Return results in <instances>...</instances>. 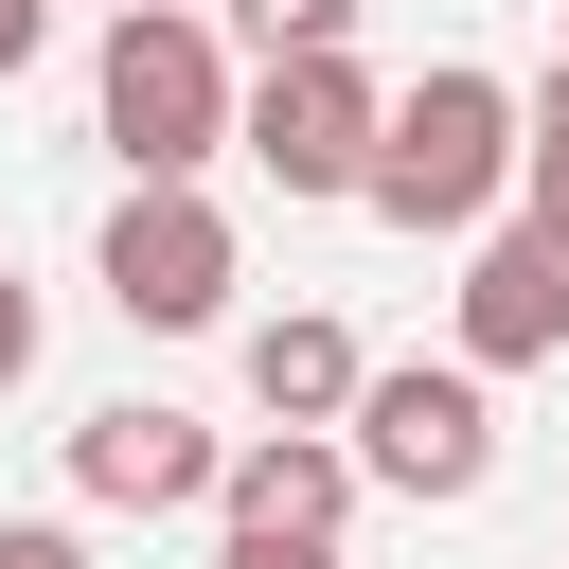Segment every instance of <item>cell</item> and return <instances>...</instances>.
<instances>
[{
	"instance_id": "cell-1",
	"label": "cell",
	"mask_w": 569,
	"mask_h": 569,
	"mask_svg": "<svg viewBox=\"0 0 569 569\" xmlns=\"http://www.w3.org/2000/svg\"><path fill=\"white\" fill-rule=\"evenodd\" d=\"M89 107H107V160H124V178H213V160L249 142V89H231L213 18H178V0H124V18H107Z\"/></svg>"
},
{
	"instance_id": "cell-2",
	"label": "cell",
	"mask_w": 569,
	"mask_h": 569,
	"mask_svg": "<svg viewBox=\"0 0 569 569\" xmlns=\"http://www.w3.org/2000/svg\"><path fill=\"white\" fill-rule=\"evenodd\" d=\"M516 160H533V107H516L498 71H427V89H391V142H373L356 213H391V231L427 249V231H480Z\"/></svg>"
},
{
	"instance_id": "cell-3",
	"label": "cell",
	"mask_w": 569,
	"mask_h": 569,
	"mask_svg": "<svg viewBox=\"0 0 569 569\" xmlns=\"http://www.w3.org/2000/svg\"><path fill=\"white\" fill-rule=\"evenodd\" d=\"M231 213L196 196V178H124V213H107V302L142 320V338H196V320H231Z\"/></svg>"
},
{
	"instance_id": "cell-4",
	"label": "cell",
	"mask_w": 569,
	"mask_h": 569,
	"mask_svg": "<svg viewBox=\"0 0 569 569\" xmlns=\"http://www.w3.org/2000/svg\"><path fill=\"white\" fill-rule=\"evenodd\" d=\"M356 462H373L391 498H480V480H498V373H480V356L373 373V391H356Z\"/></svg>"
},
{
	"instance_id": "cell-5",
	"label": "cell",
	"mask_w": 569,
	"mask_h": 569,
	"mask_svg": "<svg viewBox=\"0 0 569 569\" xmlns=\"http://www.w3.org/2000/svg\"><path fill=\"white\" fill-rule=\"evenodd\" d=\"M373 142H391V89H373L356 53H267V89H249V160H267L284 196H356Z\"/></svg>"
},
{
	"instance_id": "cell-6",
	"label": "cell",
	"mask_w": 569,
	"mask_h": 569,
	"mask_svg": "<svg viewBox=\"0 0 569 569\" xmlns=\"http://www.w3.org/2000/svg\"><path fill=\"white\" fill-rule=\"evenodd\" d=\"M213 480H231V445H213L196 409H160V391H124V409L71 427V498H89V516H196Z\"/></svg>"
},
{
	"instance_id": "cell-7",
	"label": "cell",
	"mask_w": 569,
	"mask_h": 569,
	"mask_svg": "<svg viewBox=\"0 0 569 569\" xmlns=\"http://www.w3.org/2000/svg\"><path fill=\"white\" fill-rule=\"evenodd\" d=\"M462 356H480V373L569 356V231H551V213H516V231L462 249Z\"/></svg>"
},
{
	"instance_id": "cell-8",
	"label": "cell",
	"mask_w": 569,
	"mask_h": 569,
	"mask_svg": "<svg viewBox=\"0 0 569 569\" xmlns=\"http://www.w3.org/2000/svg\"><path fill=\"white\" fill-rule=\"evenodd\" d=\"M356 427H267V445H231V480H213V516H249V533H338L356 516Z\"/></svg>"
},
{
	"instance_id": "cell-9",
	"label": "cell",
	"mask_w": 569,
	"mask_h": 569,
	"mask_svg": "<svg viewBox=\"0 0 569 569\" xmlns=\"http://www.w3.org/2000/svg\"><path fill=\"white\" fill-rule=\"evenodd\" d=\"M356 391H373V356H356L320 302L249 320V409H267V427H356Z\"/></svg>"
},
{
	"instance_id": "cell-10",
	"label": "cell",
	"mask_w": 569,
	"mask_h": 569,
	"mask_svg": "<svg viewBox=\"0 0 569 569\" xmlns=\"http://www.w3.org/2000/svg\"><path fill=\"white\" fill-rule=\"evenodd\" d=\"M249 53H356V0H231Z\"/></svg>"
},
{
	"instance_id": "cell-11",
	"label": "cell",
	"mask_w": 569,
	"mask_h": 569,
	"mask_svg": "<svg viewBox=\"0 0 569 569\" xmlns=\"http://www.w3.org/2000/svg\"><path fill=\"white\" fill-rule=\"evenodd\" d=\"M213 569H338V533H249V516H231V533H213Z\"/></svg>"
},
{
	"instance_id": "cell-12",
	"label": "cell",
	"mask_w": 569,
	"mask_h": 569,
	"mask_svg": "<svg viewBox=\"0 0 569 569\" xmlns=\"http://www.w3.org/2000/svg\"><path fill=\"white\" fill-rule=\"evenodd\" d=\"M0 569H89V533H53V516H0Z\"/></svg>"
},
{
	"instance_id": "cell-13",
	"label": "cell",
	"mask_w": 569,
	"mask_h": 569,
	"mask_svg": "<svg viewBox=\"0 0 569 569\" xmlns=\"http://www.w3.org/2000/svg\"><path fill=\"white\" fill-rule=\"evenodd\" d=\"M36 53H53V0H0V89H18Z\"/></svg>"
},
{
	"instance_id": "cell-14",
	"label": "cell",
	"mask_w": 569,
	"mask_h": 569,
	"mask_svg": "<svg viewBox=\"0 0 569 569\" xmlns=\"http://www.w3.org/2000/svg\"><path fill=\"white\" fill-rule=\"evenodd\" d=\"M18 373H36V284L0 267V391H18Z\"/></svg>"
},
{
	"instance_id": "cell-15",
	"label": "cell",
	"mask_w": 569,
	"mask_h": 569,
	"mask_svg": "<svg viewBox=\"0 0 569 569\" xmlns=\"http://www.w3.org/2000/svg\"><path fill=\"white\" fill-rule=\"evenodd\" d=\"M516 196H533V213L569 231V142H533V160H516Z\"/></svg>"
},
{
	"instance_id": "cell-16",
	"label": "cell",
	"mask_w": 569,
	"mask_h": 569,
	"mask_svg": "<svg viewBox=\"0 0 569 569\" xmlns=\"http://www.w3.org/2000/svg\"><path fill=\"white\" fill-rule=\"evenodd\" d=\"M107 18H124V0H107Z\"/></svg>"
}]
</instances>
